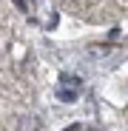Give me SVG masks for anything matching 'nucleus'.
I'll return each mask as SVG.
<instances>
[{"instance_id": "nucleus-1", "label": "nucleus", "mask_w": 128, "mask_h": 131, "mask_svg": "<svg viewBox=\"0 0 128 131\" xmlns=\"http://www.w3.org/2000/svg\"><path fill=\"white\" fill-rule=\"evenodd\" d=\"M80 77H71V74H63L60 77V83H57V97L63 100V103H74L77 100V94H80Z\"/></svg>"}]
</instances>
